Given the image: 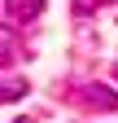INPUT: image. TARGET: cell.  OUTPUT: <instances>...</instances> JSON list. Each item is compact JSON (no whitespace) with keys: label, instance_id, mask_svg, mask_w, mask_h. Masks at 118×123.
<instances>
[{"label":"cell","instance_id":"cell-1","mask_svg":"<svg viewBox=\"0 0 118 123\" xmlns=\"http://www.w3.org/2000/svg\"><path fill=\"white\" fill-rule=\"evenodd\" d=\"M79 101L87 105V110H118V92H109L105 84H87V88H79Z\"/></svg>","mask_w":118,"mask_h":123},{"label":"cell","instance_id":"cell-2","mask_svg":"<svg viewBox=\"0 0 118 123\" xmlns=\"http://www.w3.org/2000/svg\"><path fill=\"white\" fill-rule=\"evenodd\" d=\"M44 5H48V0H5V13L13 22H35L44 13Z\"/></svg>","mask_w":118,"mask_h":123},{"label":"cell","instance_id":"cell-3","mask_svg":"<svg viewBox=\"0 0 118 123\" xmlns=\"http://www.w3.org/2000/svg\"><path fill=\"white\" fill-rule=\"evenodd\" d=\"M105 5H114V0H70L75 18H92V13H96V9H105Z\"/></svg>","mask_w":118,"mask_h":123},{"label":"cell","instance_id":"cell-4","mask_svg":"<svg viewBox=\"0 0 118 123\" xmlns=\"http://www.w3.org/2000/svg\"><path fill=\"white\" fill-rule=\"evenodd\" d=\"M26 92H31V88H26L22 79H9V84H0V101H22Z\"/></svg>","mask_w":118,"mask_h":123},{"label":"cell","instance_id":"cell-5","mask_svg":"<svg viewBox=\"0 0 118 123\" xmlns=\"http://www.w3.org/2000/svg\"><path fill=\"white\" fill-rule=\"evenodd\" d=\"M13 57H18V44H13V35H9L5 26H0V66H9Z\"/></svg>","mask_w":118,"mask_h":123},{"label":"cell","instance_id":"cell-6","mask_svg":"<svg viewBox=\"0 0 118 123\" xmlns=\"http://www.w3.org/2000/svg\"><path fill=\"white\" fill-rule=\"evenodd\" d=\"M13 123H35V119H13Z\"/></svg>","mask_w":118,"mask_h":123},{"label":"cell","instance_id":"cell-7","mask_svg":"<svg viewBox=\"0 0 118 123\" xmlns=\"http://www.w3.org/2000/svg\"><path fill=\"white\" fill-rule=\"evenodd\" d=\"M114 75H118V70H114Z\"/></svg>","mask_w":118,"mask_h":123}]
</instances>
